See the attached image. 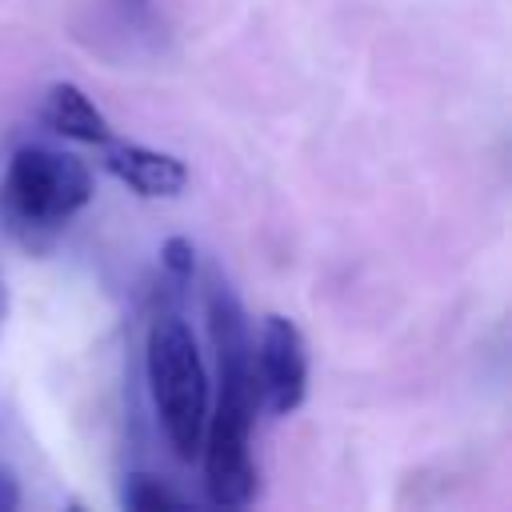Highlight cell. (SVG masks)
Masks as SVG:
<instances>
[{
	"label": "cell",
	"mask_w": 512,
	"mask_h": 512,
	"mask_svg": "<svg viewBox=\"0 0 512 512\" xmlns=\"http://www.w3.org/2000/svg\"><path fill=\"white\" fill-rule=\"evenodd\" d=\"M20 504V488H16V476L8 468H0V512H12Z\"/></svg>",
	"instance_id": "cell-9"
},
{
	"label": "cell",
	"mask_w": 512,
	"mask_h": 512,
	"mask_svg": "<svg viewBox=\"0 0 512 512\" xmlns=\"http://www.w3.org/2000/svg\"><path fill=\"white\" fill-rule=\"evenodd\" d=\"M124 504L132 512H176V508H188V500L180 492H172L168 484H160L148 472H132L124 480Z\"/></svg>",
	"instance_id": "cell-7"
},
{
	"label": "cell",
	"mask_w": 512,
	"mask_h": 512,
	"mask_svg": "<svg viewBox=\"0 0 512 512\" xmlns=\"http://www.w3.org/2000/svg\"><path fill=\"white\" fill-rule=\"evenodd\" d=\"M260 408L256 392V368H224L220 372V400L216 412L204 424V484L212 504L240 508L256 492V468L248 456V432L252 416Z\"/></svg>",
	"instance_id": "cell-2"
},
{
	"label": "cell",
	"mask_w": 512,
	"mask_h": 512,
	"mask_svg": "<svg viewBox=\"0 0 512 512\" xmlns=\"http://www.w3.org/2000/svg\"><path fill=\"white\" fill-rule=\"evenodd\" d=\"M148 384L172 452L180 460L200 456L208 424V372L192 328L180 316H160L148 328Z\"/></svg>",
	"instance_id": "cell-1"
},
{
	"label": "cell",
	"mask_w": 512,
	"mask_h": 512,
	"mask_svg": "<svg viewBox=\"0 0 512 512\" xmlns=\"http://www.w3.org/2000/svg\"><path fill=\"white\" fill-rule=\"evenodd\" d=\"M44 124L68 140H80V144H108V120L104 112L88 100L84 88L60 80L48 88L44 96Z\"/></svg>",
	"instance_id": "cell-6"
},
{
	"label": "cell",
	"mask_w": 512,
	"mask_h": 512,
	"mask_svg": "<svg viewBox=\"0 0 512 512\" xmlns=\"http://www.w3.org/2000/svg\"><path fill=\"white\" fill-rule=\"evenodd\" d=\"M104 168L140 196H176L188 184L184 160L144 144H112L104 152Z\"/></svg>",
	"instance_id": "cell-5"
},
{
	"label": "cell",
	"mask_w": 512,
	"mask_h": 512,
	"mask_svg": "<svg viewBox=\"0 0 512 512\" xmlns=\"http://www.w3.org/2000/svg\"><path fill=\"white\" fill-rule=\"evenodd\" d=\"M92 200V176L76 156L20 148L4 176V212L16 228H60Z\"/></svg>",
	"instance_id": "cell-3"
},
{
	"label": "cell",
	"mask_w": 512,
	"mask_h": 512,
	"mask_svg": "<svg viewBox=\"0 0 512 512\" xmlns=\"http://www.w3.org/2000/svg\"><path fill=\"white\" fill-rule=\"evenodd\" d=\"M252 368H256V392L260 404H268V412L288 416L304 404L308 392V352H304V336L300 328L272 312L260 324V340L252 344Z\"/></svg>",
	"instance_id": "cell-4"
},
{
	"label": "cell",
	"mask_w": 512,
	"mask_h": 512,
	"mask_svg": "<svg viewBox=\"0 0 512 512\" xmlns=\"http://www.w3.org/2000/svg\"><path fill=\"white\" fill-rule=\"evenodd\" d=\"M160 264L168 268V276L176 284H188L192 272H196V248H192V240L188 236H168L160 244Z\"/></svg>",
	"instance_id": "cell-8"
}]
</instances>
